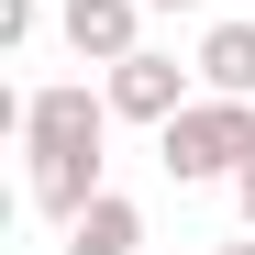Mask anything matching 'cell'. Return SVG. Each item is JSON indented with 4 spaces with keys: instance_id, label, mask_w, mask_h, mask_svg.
Returning <instances> with one entry per match:
<instances>
[{
    "instance_id": "1",
    "label": "cell",
    "mask_w": 255,
    "mask_h": 255,
    "mask_svg": "<svg viewBox=\"0 0 255 255\" xmlns=\"http://www.w3.org/2000/svg\"><path fill=\"white\" fill-rule=\"evenodd\" d=\"M155 155H166V178L178 189H211V178H244V155H255V100H233V89H200L178 122L155 133Z\"/></svg>"
},
{
    "instance_id": "2",
    "label": "cell",
    "mask_w": 255,
    "mask_h": 255,
    "mask_svg": "<svg viewBox=\"0 0 255 255\" xmlns=\"http://www.w3.org/2000/svg\"><path fill=\"white\" fill-rule=\"evenodd\" d=\"M100 89H111V111L122 122H144V133H166L189 100H200V67H178V56H155V45H133V56H111L100 67Z\"/></svg>"
},
{
    "instance_id": "3",
    "label": "cell",
    "mask_w": 255,
    "mask_h": 255,
    "mask_svg": "<svg viewBox=\"0 0 255 255\" xmlns=\"http://www.w3.org/2000/svg\"><path fill=\"white\" fill-rule=\"evenodd\" d=\"M56 33H67L78 67H111V56L144 45V0H56Z\"/></svg>"
},
{
    "instance_id": "4",
    "label": "cell",
    "mask_w": 255,
    "mask_h": 255,
    "mask_svg": "<svg viewBox=\"0 0 255 255\" xmlns=\"http://www.w3.org/2000/svg\"><path fill=\"white\" fill-rule=\"evenodd\" d=\"M67 255H144V211L122 200V189H100V200L67 222Z\"/></svg>"
},
{
    "instance_id": "5",
    "label": "cell",
    "mask_w": 255,
    "mask_h": 255,
    "mask_svg": "<svg viewBox=\"0 0 255 255\" xmlns=\"http://www.w3.org/2000/svg\"><path fill=\"white\" fill-rule=\"evenodd\" d=\"M189 67H200V89H233V100H255V22H211Z\"/></svg>"
},
{
    "instance_id": "6",
    "label": "cell",
    "mask_w": 255,
    "mask_h": 255,
    "mask_svg": "<svg viewBox=\"0 0 255 255\" xmlns=\"http://www.w3.org/2000/svg\"><path fill=\"white\" fill-rule=\"evenodd\" d=\"M33 33H45V0H0V56H22Z\"/></svg>"
},
{
    "instance_id": "7",
    "label": "cell",
    "mask_w": 255,
    "mask_h": 255,
    "mask_svg": "<svg viewBox=\"0 0 255 255\" xmlns=\"http://www.w3.org/2000/svg\"><path fill=\"white\" fill-rule=\"evenodd\" d=\"M233 211H244V222H255V155H244V178H233Z\"/></svg>"
},
{
    "instance_id": "8",
    "label": "cell",
    "mask_w": 255,
    "mask_h": 255,
    "mask_svg": "<svg viewBox=\"0 0 255 255\" xmlns=\"http://www.w3.org/2000/svg\"><path fill=\"white\" fill-rule=\"evenodd\" d=\"M144 11H200V0H144Z\"/></svg>"
}]
</instances>
